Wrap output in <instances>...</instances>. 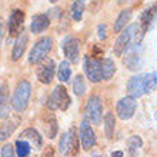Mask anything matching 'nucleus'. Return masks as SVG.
<instances>
[{
	"mask_svg": "<svg viewBox=\"0 0 157 157\" xmlns=\"http://www.w3.org/2000/svg\"><path fill=\"white\" fill-rule=\"evenodd\" d=\"M157 87V73H146V75L134 76L128 80L127 91L132 97H140V96L153 91Z\"/></svg>",
	"mask_w": 157,
	"mask_h": 157,
	"instance_id": "obj_1",
	"label": "nucleus"
},
{
	"mask_svg": "<svg viewBox=\"0 0 157 157\" xmlns=\"http://www.w3.org/2000/svg\"><path fill=\"white\" fill-rule=\"evenodd\" d=\"M32 96V86L27 80H21L17 83L16 89L12 96V106L17 113H23L29 106V100Z\"/></svg>",
	"mask_w": 157,
	"mask_h": 157,
	"instance_id": "obj_2",
	"label": "nucleus"
},
{
	"mask_svg": "<svg viewBox=\"0 0 157 157\" xmlns=\"http://www.w3.org/2000/svg\"><path fill=\"white\" fill-rule=\"evenodd\" d=\"M47 106H49L50 110H62V112H66L67 107L70 106V96L67 93L66 87L62 86V84L54 87L49 97Z\"/></svg>",
	"mask_w": 157,
	"mask_h": 157,
	"instance_id": "obj_3",
	"label": "nucleus"
},
{
	"mask_svg": "<svg viewBox=\"0 0 157 157\" xmlns=\"http://www.w3.org/2000/svg\"><path fill=\"white\" fill-rule=\"evenodd\" d=\"M53 46V40L52 37H43L33 46V49L30 50L29 54V63L32 64H37L39 62H41L44 57H47L49 52L52 50Z\"/></svg>",
	"mask_w": 157,
	"mask_h": 157,
	"instance_id": "obj_4",
	"label": "nucleus"
},
{
	"mask_svg": "<svg viewBox=\"0 0 157 157\" xmlns=\"http://www.w3.org/2000/svg\"><path fill=\"white\" fill-rule=\"evenodd\" d=\"M101 114H103V104L101 100L97 96H91L84 109V116L87 121H91L93 124L101 123Z\"/></svg>",
	"mask_w": 157,
	"mask_h": 157,
	"instance_id": "obj_5",
	"label": "nucleus"
},
{
	"mask_svg": "<svg viewBox=\"0 0 157 157\" xmlns=\"http://www.w3.org/2000/svg\"><path fill=\"white\" fill-rule=\"evenodd\" d=\"M136 32H137L136 25H132V26H128L127 29H124L123 33L117 37L116 44L113 47V53L116 54V56L124 54V52L128 49V46L132 44V40L134 39V36H136Z\"/></svg>",
	"mask_w": 157,
	"mask_h": 157,
	"instance_id": "obj_6",
	"label": "nucleus"
},
{
	"mask_svg": "<svg viewBox=\"0 0 157 157\" xmlns=\"http://www.w3.org/2000/svg\"><path fill=\"white\" fill-rule=\"evenodd\" d=\"M84 71H86V76L89 77L90 82L99 83L103 80L100 59H96L93 56H86L84 57Z\"/></svg>",
	"mask_w": 157,
	"mask_h": 157,
	"instance_id": "obj_7",
	"label": "nucleus"
},
{
	"mask_svg": "<svg viewBox=\"0 0 157 157\" xmlns=\"http://www.w3.org/2000/svg\"><path fill=\"white\" fill-rule=\"evenodd\" d=\"M54 71H56V66L54 62L49 57H44L41 62H39V67L36 70L39 82L43 84H50L54 77Z\"/></svg>",
	"mask_w": 157,
	"mask_h": 157,
	"instance_id": "obj_8",
	"label": "nucleus"
},
{
	"mask_svg": "<svg viewBox=\"0 0 157 157\" xmlns=\"http://www.w3.org/2000/svg\"><path fill=\"white\" fill-rule=\"evenodd\" d=\"M136 107H137V103H136V99H134V97H132V96L123 97V99L117 103V107H116L117 116L121 120L132 119L134 112H136Z\"/></svg>",
	"mask_w": 157,
	"mask_h": 157,
	"instance_id": "obj_9",
	"label": "nucleus"
},
{
	"mask_svg": "<svg viewBox=\"0 0 157 157\" xmlns=\"http://www.w3.org/2000/svg\"><path fill=\"white\" fill-rule=\"evenodd\" d=\"M23 21H25V13L21 12V10H19V9H14L10 13L9 21H7L10 37H17L23 32Z\"/></svg>",
	"mask_w": 157,
	"mask_h": 157,
	"instance_id": "obj_10",
	"label": "nucleus"
},
{
	"mask_svg": "<svg viewBox=\"0 0 157 157\" xmlns=\"http://www.w3.org/2000/svg\"><path fill=\"white\" fill-rule=\"evenodd\" d=\"M78 134H80V141H82V146L84 150H90L93 146L96 144V134L94 130L91 128L90 123L84 120L80 124V128H78Z\"/></svg>",
	"mask_w": 157,
	"mask_h": 157,
	"instance_id": "obj_11",
	"label": "nucleus"
},
{
	"mask_svg": "<svg viewBox=\"0 0 157 157\" xmlns=\"http://www.w3.org/2000/svg\"><path fill=\"white\" fill-rule=\"evenodd\" d=\"M124 57H123V63L127 66V69L130 70H137L140 69V56H139V49H137V43L130 44L128 49L124 52Z\"/></svg>",
	"mask_w": 157,
	"mask_h": 157,
	"instance_id": "obj_12",
	"label": "nucleus"
},
{
	"mask_svg": "<svg viewBox=\"0 0 157 157\" xmlns=\"http://www.w3.org/2000/svg\"><path fill=\"white\" fill-rule=\"evenodd\" d=\"M63 50H64V56L67 57V60L70 63H77L78 62V53H80V41L77 39L71 37L67 39L64 46H63Z\"/></svg>",
	"mask_w": 157,
	"mask_h": 157,
	"instance_id": "obj_13",
	"label": "nucleus"
},
{
	"mask_svg": "<svg viewBox=\"0 0 157 157\" xmlns=\"http://www.w3.org/2000/svg\"><path fill=\"white\" fill-rule=\"evenodd\" d=\"M27 43H29V34L25 33V32H21L16 37V41H14V46H13V50H12V59L14 62L19 60V59L25 54Z\"/></svg>",
	"mask_w": 157,
	"mask_h": 157,
	"instance_id": "obj_14",
	"label": "nucleus"
},
{
	"mask_svg": "<svg viewBox=\"0 0 157 157\" xmlns=\"http://www.w3.org/2000/svg\"><path fill=\"white\" fill-rule=\"evenodd\" d=\"M10 116V99H9V86L3 83L0 86V119H9Z\"/></svg>",
	"mask_w": 157,
	"mask_h": 157,
	"instance_id": "obj_15",
	"label": "nucleus"
},
{
	"mask_svg": "<svg viewBox=\"0 0 157 157\" xmlns=\"http://www.w3.org/2000/svg\"><path fill=\"white\" fill-rule=\"evenodd\" d=\"M78 154V132L76 127H71L67 132V151L66 156L76 157Z\"/></svg>",
	"mask_w": 157,
	"mask_h": 157,
	"instance_id": "obj_16",
	"label": "nucleus"
},
{
	"mask_svg": "<svg viewBox=\"0 0 157 157\" xmlns=\"http://www.w3.org/2000/svg\"><path fill=\"white\" fill-rule=\"evenodd\" d=\"M157 14V3H151L140 16V26H141V34L149 29V26L151 25V21L154 20V17Z\"/></svg>",
	"mask_w": 157,
	"mask_h": 157,
	"instance_id": "obj_17",
	"label": "nucleus"
},
{
	"mask_svg": "<svg viewBox=\"0 0 157 157\" xmlns=\"http://www.w3.org/2000/svg\"><path fill=\"white\" fill-rule=\"evenodd\" d=\"M50 26V19L47 14H36L32 19V25H30V30L32 33L39 34L41 32H44Z\"/></svg>",
	"mask_w": 157,
	"mask_h": 157,
	"instance_id": "obj_18",
	"label": "nucleus"
},
{
	"mask_svg": "<svg viewBox=\"0 0 157 157\" xmlns=\"http://www.w3.org/2000/svg\"><path fill=\"white\" fill-rule=\"evenodd\" d=\"M20 139L29 141L30 144H33V147L36 150L43 147V139H41V136L39 134L37 130H34V128H26V130H23L20 134Z\"/></svg>",
	"mask_w": 157,
	"mask_h": 157,
	"instance_id": "obj_19",
	"label": "nucleus"
},
{
	"mask_svg": "<svg viewBox=\"0 0 157 157\" xmlns=\"http://www.w3.org/2000/svg\"><path fill=\"white\" fill-rule=\"evenodd\" d=\"M43 130H44V134L49 139H54L56 134H57L59 126H57V119L50 113L43 119Z\"/></svg>",
	"mask_w": 157,
	"mask_h": 157,
	"instance_id": "obj_20",
	"label": "nucleus"
},
{
	"mask_svg": "<svg viewBox=\"0 0 157 157\" xmlns=\"http://www.w3.org/2000/svg\"><path fill=\"white\" fill-rule=\"evenodd\" d=\"M132 16H133L132 9H124V10H121L120 14L117 16L116 21H114V27H113V29H114V33H120L121 30H124V26L132 20Z\"/></svg>",
	"mask_w": 157,
	"mask_h": 157,
	"instance_id": "obj_21",
	"label": "nucleus"
},
{
	"mask_svg": "<svg viewBox=\"0 0 157 157\" xmlns=\"http://www.w3.org/2000/svg\"><path fill=\"white\" fill-rule=\"evenodd\" d=\"M17 126H19V119L4 121V123L0 126V141H4L6 139H9V137L12 136Z\"/></svg>",
	"mask_w": 157,
	"mask_h": 157,
	"instance_id": "obj_22",
	"label": "nucleus"
},
{
	"mask_svg": "<svg viewBox=\"0 0 157 157\" xmlns=\"http://www.w3.org/2000/svg\"><path fill=\"white\" fill-rule=\"evenodd\" d=\"M100 63H101V76H103V80H109L112 78L116 73V64L113 63L112 59H100Z\"/></svg>",
	"mask_w": 157,
	"mask_h": 157,
	"instance_id": "obj_23",
	"label": "nucleus"
},
{
	"mask_svg": "<svg viewBox=\"0 0 157 157\" xmlns=\"http://www.w3.org/2000/svg\"><path fill=\"white\" fill-rule=\"evenodd\" d=\"M84 12V0H75V3L71 4V19L75 21H80Z\"/></svg>",
	"mask_w": 157,
	"mask_h": 157,
	"instance_id": "obj_24",
	"label": "nucleus"
},
{
	"mask_svg": "<svg viewBox=\"0 0 157 157\" xmlns=\"http://www.w3.org/2000/svg\"><path fill=\"white\" fill-rule=\"evenodd\" d=\"M143 141L139 136H133L128 139L127 141V147H128V156L130 157H137V150L141 149Z\"/></svg>",
	"mask_w": 157,
	"mask_h": 157,
	"instance_id": "obj_25",
	"label": "nucleus"
},
{
	"mask_svg": "<svg viewBox=\"0 0 157 157\" xmlns=\"http://www.w3.org/2000/svg\"><path fill=\"white\" fill-rule=\"evenodd\" d=\"M14 146H16V147H14V149H16V154L19 157H29L30 150H32L29 141L23 140V139H19V140L14 143Z\"/></svg>",
	"mask_w": 157,
	"mask_h": 157,
	"instance_id": "obj_26",
	"label": "nucleus"
},
{
	"mask_svg": "<svg viewBox=\"0 0 157 157\" xmlns=\"http://www.w3.org/2000/svg\"><path fill=\"white\" fill-rule=\"evenodd\" d=\"M114 124H116L114 114L113 113H107L104 116V132H106L107 139H112L113 134H114Z\"/></svg>",
	"mask_w": 157,
	"mask_h": 157,
	"instance_id": "obj_27",
	"label": "nucleus"
},
{
	"mask_svg": "<svg viewBox=\"0 0 157 157\" xmlns=\"http://www.w3.org/2000/svg\"><path fill=\"white\" fill-rule=\"evenodd\" d=\"M73 90H75V94L78 97H83L86 93V83H84V77L82 75H77L73 80Z\"/></svg>",
	"mask_w": 157,
	"mask_h": 157,
	"instance_id": "obj_28",
	"label": "nucleus"
},
{
	"mask_svg": "<svg viewBox=\"0 0 157 157\" xmlns=\"http://www.w3.org/2000/svg\"><path fill=\"white\" fill-rule=\"evenodd\" d=\"M70 76H71V69H70L69 62H62L60 66H59V70H57L59 80H60V82H69V80H70Z\"/></svg>",
	"mask_w": 157,
	"mask_h": 157,
	"instance_id": "obj_29",
	"label": "nucleus"
},
{
	"mask_svg": "<svg viewBox=\"0 0 157 157\" xmlns=\"http://www.w3.org/2000/svg\"><path fill=\"white\" fill-rule=\"evenodd\" d=\"M16 151H14V147L12 144H4L2 147V157H14Z\"/></svg>",
	"mask_w": 157,
	"mask_h": 157,
	"instance_id": "obj_30",
	"label": "nucleus"
},
{
	"mask_svg": "<svg viewBox=\"0 0 157 157\" xmlns=\"http://www.w3.org/2000/svg\"><path fill=\"white\" fill-rule=\"evenodd\" d=\"M59 151L62 154H66V151H67V133L62 134L60 140H59Z\"/></svg>",
	"mask_w": 157,
	"mask_h": 157,
	"instance_id": "obj_31",
	"label": "nucleus"
},
{
	"mask_svg": "<svg viewBox=\"0 0 157 157\" xmlns=\"http://www.w3.org/2000/svg\"><path fill=\"white\" fill-rule=\"evenodd\" d=\"M97 36H99L100 40H104L106 39V25H100L99 27H97Z\"/></svg>",
	"mask_w": 157,
	"mask_h": 157,
	"instance_id": "obj_32",
	"label": "nucleus"
},
{
	"mask_svg": "<svg viewBox=\"0 0 157 157\" xmlns=\"http://www.w3.org/2000/svg\"><path fill=\"white\" fill-rule=\"evenodd\" d=\"M4 32H6V26H4V21H3V19L0 17V44H2V41H3Z\"/></svg>",
	"mask_w": 157,
	"mask_h": 157,
	"instance_id": "obj_33",
	"label": "nucleus"
},
{
	"mask_svg": "<svg viewBox=\"0 0 157 157\" xmlns=\"http://www.w3.org/2000/svg\"><path fill=\"white\" fill-rule=\"evenodd\" d=\"M53 154H54V149L52 147V146H47V147L44 149V153H43L41 157H53Z\"/></svg>",
	"mask_w": 157,
	"mask_h": 157,
	"instance_id": "obj_34",
	"label": "nucleus"
},
{
	"mask_svg": "<svg viewBox=\"0 0 157 157\" xmlns=\"http://www.w3.org/2000/svg\"><path fill=\"white\" fill-rule=\"evenodd\" d=\"M47 16H49V19H50V16H53V17H60V9H59V7L50 9L49 13H47Z\"/></svg>",
	"mask_w": 157,
	"mask_h": 157,
	"instance_id": "obj_35",
	"label": "nucleus"
},
{
	"mask_svg": "<svg viewBox=\"0 0 157 157\" xmlns=\"http://www.w3.org/2000/svg\"><path fill=\"white\" fill-rule=\"evenodd\" d=\"M112 157H123V151H120V150H117V151H113Z\"/></svg>",
	"mask_w": 157,
	"mask_h": 157,
	"instance_id": "obj_36",
	"label": "nucleus"
},
{
	"mask_svg": "<svg viewBox=\"0 0 157 157\" xmlns=\"http://www.w3.org/2000/svg\"><path fill=\"white\" fill-rule=\"evenodd\" d=\"M93 157H106V156H103V154H101V156H100V154H94Z\"/></svg>",
	"mask_w": 157,
	"mask_h": 157,
	"instance_id": "obj_37",
	"label": "nucleus"
},
{
	"mask_svg": "<svg viewBox=\"0 0 157 157\" xmlns=\"http://www.w3.org/2000/svg\"><path fill=\"white\" fill-rule=\"evenodd\" d=\"M50 2H52V3H56V2H59V0H50Z\"/></svg>",
	"mask_w": 157,
	"mask_h": 157,
	"instance_id": "obj_38",
	"label": "nucleus"
},
{
	"mask_svg": "<svg viewBox=\"0 0 157 157\" xmlns=\"http://www.w3.org/2000/svg\"><path fill=\"white\" fill-rule=\"evenodd\" d=\"M156 119H157V113H156Z\"/></svg>",
	"mask_w": 157,
	"mask_h": 157,
	"instance_id": "obj_39",
	"label": "nucleus"
}]
</instances>
